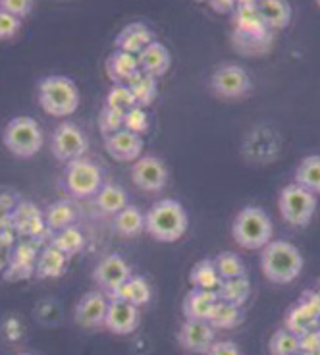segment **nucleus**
Listing matches in <instances>:
<instances>
[{"label": "nucleus", "instance_id": "nucleus-1", "mask_svg": "<svg viewBox=\"0 0 320 355\" xmlns=\"http://www.w3.org/2000/svg\"><path fill=\"white\" fill-rule=\"evenodd\" d=\"M189 216L176 199H160L145 213V232L162 243H174L186 236Z\"/></svg>", "mask_w": 320, "mask_h": 355}, {"label": "nucleus", "instance_id": "nucleus-2", "mask_svg": "<svg viewBox=\"0 0 320 355\" xmlns=\"http://www.w3.org/2000/svg\"><path fill=\"white\" fill-rule=\"evenodd\" d=\"M37 98L46 114L56 118L73 114L81 101L75 81L62 73H51L41 78L37 85Z\"/></svg>", "mask_w": 320, "mask_h": 355}, {"label": "nucleus", "instance_id": "nucleus-3", "mask_svg": "<svg viewBox=\"0 0 320 355\" xmlns=\"http://www.w3.org/2000/svg\"><path fill=\"white\" fill-rule=\"evenodd\" d=\"M260 268L270 282L292 284L303 270V255L292 241L272 240L263 248Z\"/></svg>", "mask_w": 320, "mask_h": 355}, {"label": "nucleus", "instance_id": "nucleus-4", "mask_svg": "<svg viewBox=\"0 0 320 355\" xmlns=\"http://www.w3.org/2000/svg\"><path fill=\"white\" fill-rule=\"evenodd\" d=\"M274 226L263 207L247 205L231 222L233 241L243 249H263L272 241Z\"/></svg>", "mask_w": 320, "mask_h": 355}, {"label": "nucleus", "instance_id": "nucleus-5", "mask_svg": "<svg viewBox=\"0 0 320 355\" xmlns=\"http://www.w3.org/2000/svg\"><path fill=\"white\" fill-rule=\"evenodd\" d=\"M4 147L18 159H31L41 151L45 135L43 130L31 116H14L2 133Z\"/></svg>", "mask_w": 320, "mask_h": 355}, {"label": "nucleus", "instance_id": "nucleus-6", "mask_svg": "<svg viewBox=\"0 0 320 355\" xmlns=\"http://www.w3.org/2000/svg\"><path fill=\"white\" fill-rule=\"evenodd\" d=\"M278 209L287 224L292 226H309L317 213V196L299 184H290L280 191Z\"/></svg>", "mask_w": 320, "mask_h": 355}, {"label": "nucleus", "instance_id": "nucleus-7", "mask_svg": "<svg viewBox=\"0 0 320 355\" xmlns=\"http://www.w3.org/2000/svg\"><path fill=\"white\" fill-rule=\"evenodd\" d=\"M64 186L73 197H95L98 189L105 186L103 170L97 162L89 159L71 160L64 170Z\"/></svg>", "mask_w": 320, "mask_h": 355}, {"label": "nucleus", "instance_id": "nucleus-8", "mask_svg": "<svg viewBox=\"0 0 320 355\" xmlns=\"http://www.w3.org/2000/svg\"><path fill=\"white\" fill-rule=\"evenodd\" d=\"M51 151L60 162L83 159L89 151V139L80 125L73 122H62L54 128L53 139H51Z\"/></svg>", "mask_w": 320, "mask_h": 355}, {"label": "nucleus", "instance_id": "nucleus-9", "mask_svg": "<svg viewBox=\"0 0 320 355\" xmlns=\"http://www.w3.org/2000/svg\"><path fill=\"white\" fill-rule=\"evenodd\" d=\"M211 89L216 97L241 98L249 93L251 76L240 64H220L211 76Z\"/></svg>", "mask_w": 320, "mask_h": 355}, {"label": "nucleus", "instance_id": "nucleus-10", "mask_svg": "<svg viewBox=\"0 0 320 355\" xmlns=\"http://www.w3.org/2000/svg\"><path fill=\"white\" fill-rule=\"evenodd\" d=\"M168 178L170 172L166 162L154 155H143L132 166V182L141 191H149V193L162 191L168 184Z\"/></svg>", "mask_w": 320, "mask_h": 355}, {"label": "nucleus", "instance_id": "nucleus-11", "mask_svg": "<svg viewBox=\"0 0 320 355\" xmlns=\"http://www.w3.org/2000/svg\"><path fill=\"white\" fill-rule=\"evenodd\" d=\"M41 253V240L33 238H21V240L12 248L10 263L6 270L2 272L6 280H26L31 275H35L37 259Z\"/></svg>", "mask_w": 320, "mask_h": 355}, {"label": "nucleus", "instance_id": "nucleus-12", "mask_svg": "<svg viewBox=\"0 0 320 355\" xmlns=\"http://www.w3.org/2000/svg\"><path fill=\"white\" fill-rule=\"evenodd\" d=\"M127 278H132V266L120 253H110L105 259H100L93 270L95 284L108 295H112Z\"/></svg>", "mask_w": 320, "mask_h": 355}, {"label": "nucleus", "instance_id": "nucleus-13", "mask_svg": "<svg viewBox=\"0 0 320 355\" xmlns=\"http://www.w3.org/2000/svg\"><path fill=\"white\" fill-rule=\"evenodd\" d=\"M12 230L16 232L19 238L43 240V236L48 232L45 224V214L33 201L19 199L14 209V216H12Z\"/></svg>", "mask_w": 320, "mask_h": 355}, {"label": "nucleus", "instance_id": "nucleus-14", "mask_svg": "<svg viewBox=\"0 0 320 355\" xmlns=\"http://www.w3.org/2000/svg\"><path fill=\"white\" fill-rule=\"evenodd\" d=\"M178 342L189 354H206L216 342V330L208 324V320L186 319L179 327Z\"/></svg>", "mask_w": 320, "mask_h": 355}, {"label": "nucleus", "instance_id": "nucleus-15", "mask_svg": "<svg viewBox=\"0 0 320 355\" xmlns=\"http://www.w3.org/2000/svg\"><path fill=\"white\" fill-rule=\"evenodd\" d=\"M231 24H233V33H240L245 37H268L274 35L265 24V19L258 12L257 2H238L235 10L231 14Z\"/></svg>", "mask_w": 320, "mask_h": 355}, {"label": "nucleus", "instance_id": "nucleus-16", "mask_svg": "<svg viewBox=\"0 0 320 355\" xmlns=\"http://www.w3.org/2000/svg\"><path fill=\"white\" fill-rule=\"evenodd\" d=\"M139 320H141L139 307H135V305L124 302V300H116V297H112V300L108 302L105 327H107L112 334H118V336H127V334H132V332H135L137 327H139Z\"/></svg>", "mask_w": 320, "mask_h": 355}, {"label": "nucleus", "instance_id": "nucleus-17", "mask_svg": "<svg viewBox=\"0 0 320 355\" xmlns=\"http://www.w3.org/2000/svg\"><path fill=\"white\" fill-rule=\"evenodd\" d=\"M108 302L105 292H87L75 305L73 319L83 329H97L107 320Z\"/></svg>", "mask_w": 320, "mask_h": 355}, {"label": "nucleus", "instance_id": "nucleus-18", "mask_svg": "<svg viewBox=\"0 0 320 355\" xmlns=\"http://www.w3.org/2000/svg\"><path fill=\"white\" fill-rule=\"evenodd\" d=\"M105 147L108 155L120 162H135L143 157V137L127 130L110 133L105 137Z\"/></svg>", "mask_w": 320, "mask_h": 355}, {"label": "nucleus", "instance_id": "nucleus-19", "mask_svg": "<svg viewBox=\"0 0 320 355\" xmlns=\"http://www.w3.org/2000/svg\"><path fill=\"white\" fill-rule=\"evenodd\" d=\"M154 41L157 39L152 35L149 26H145L141 21H134V24H127L116 35V49L118 51H124L127 54H134V56H139Z\"/></svg>", "mask_w": 320, "mask_h": 355}, {"label": "nucleus", "instance_id": "nucleus-20", "mask_svg": "<svg viewBox=\"0 0 320 355\" xmlns=\"http://www.w3.org/2000/svg\"><path fill=\"white\" fill-rule=\"evenodd\" d=\"M105 70H107V76L112 81V85H127L141 71L137 56L118 51V49L108 54Z\"/></svg>", "mask_w": 320, "mask_h": 355}, {"label": "nucleus", "instance_id": "nucleus-21", "mask_svg": "<svg viewBox=\"0 0 320 355\" xmlns=\"http://www.w3.org/2000/svg\"><path fill=\"white\" fill-rule=\"evenodd\" d=\"M137 62H139V70L147 76L152 78H162L172 66V54L170 51L159 41L151 43L139 56H137Z\"/></svg>", "mask_w": 320, "mask_h": 355}, {"label": "nucleus", "instance_id": "nucleus-22", "mask_svg": "<svg viewBox=\"0 0 320 355\" xmlns=\"http://www.w3.org/2000/svg\"><path fill=\"white\" fill-rule=\"evenodd\" d=\"M216 302H218V293L216 292L193 288L184 297V305H181L184 307V315H186V319L191 320H208Z\"/></svg>", "mask_w": 320, "mask_h": 355}, {"label": "nucleus", "instance_id": "nucleus-23", "mask_svg": "<svg viewBox=\"0 0 320 355\" xmlns=\"http://www.w3.org/2000/svg\"><path fill=\"white\" fill-rule=\"evenodd\" d=\"M284 327L287 330H292L297 336H301V334L309 332V330L319 329L320 317L309 307V305H307V303L301 302V300H297V302L287 309V313H285Z\"/></svg>", "mask_w": 320, "mask_h": 355}, {"label": "nucleus", "instance_id": "nucleus-24", "mask_svg": "<svg viewBox=\"0 0 320 355\" xmlns=\"http://www.w3.org/2000/svg\"><path fill=\"white\" fill-rule=\"evenodd\" d=\"M112 297L124 300V302L132 303L135 307H141V305H147V303L151 302L152 292L149 282L143 276L132 275V278H127L112 295H108V300H112Z\"/></svg>", "mask_w": 320, "mask_h": 355}, {"label": "nucleus", "instance_id": "nucleus-25", "mask_svg": "<svg viewBox=\"0 0 320 355\" xmlns=\"http://www.w3.org/2000/svg\"><path fill=\"white\" fill-rule=\"evenodd\" d=\"M68 263H70V257L64 255L60 249H56L54 245H46L39 253L35 275H39L41 278H58L66 272Z\"/></svg>", "mask_w": 320, "mask_h": 355}, {"label": "nucleus", "instance_id": "nucleus-26", "mask_svg": "<svg viewBox=\"0 0 320 355\" xmlns=\"http://www.w3.org/2000/svg\"><path fill=\"white\" fill-rule=\"evenodd\" d=\"M258 12L265 19V24L270 31L276 29H284L292 24V16L294 10L290 2H282V0H265V2H257Z\"/></svg>", "mask_w": 320, "mask_h": 355}, {"label": "nucleus", "instance_id": "nucleus-27", "mask_svg": "<svg viewBox=\"0 0 320 355\" xmlns=\"http://www.w3.org/2000/svg\"><path fill=\"white\" fill-rule=\"evenodd\" d=\"M189 282L197 290H208V292H218V288L222 284V278L216 270L214 259H201L199 263L193 265L189 272Z\"/></svg>", "mask_w": 320, "mask_h": 355}, {"label": "nucleus", "instance_id": "nucleus-28", "mask_svg": "<svg viewBox=\"0 0 320 355\" xmlns=\"http://www.w3.org/2000/svg\"><path fill=\"white\" fill-rule=\"evenodd\" d=\"M43 214H45V224L51 234L62 230V228H68L78 218V211L68 199H60L56 203H51L43 211Z\"/></svg>", "mask_w": 320, "mask_h": 355}, {"label": "nucleus", "instance_id": "nucleus-29", "mask_svg": "<svg viewBox=\"0 0 320 355\" xmlns=\"http://www.w3.org/2000/svg\"><path fill=\"white\" fill-rule=\"evenodd\" d=\"M114 228L124 238H137L145 232V213L135 205H127L124 211L114 214Z\"/></svg>", "mask_w": 320, "mask_h": 355}, {"label": "nucleus", "instance_id": "nucleus-30", "mask_svg": "<svg viewBox=\"0 0 320 355\" xmlns=\"http://www.w3.org/2000/svg\"><path fill=\"white\" fill-rule=\"evenodd\" d=\"M97 199V207L107 214H118L120 211H124L125 207L130 205V197L125 193V189L118 184H105L98 189V193L95 196Z\"/></svg>", "mask_w": 320, "mask_h": 355}, {"label": "nucleus", "instance_id": "nucleus-31", "mask_svg": "<svg viewBox=\"0 0 320 355\" xmlns=\"http://www.w3.org/2000/svg\"><path fill=\"white\" fill-rule=\"evenodd\" d=\"M241 322H243V311L233 303L222 302L218 300L214 305L213 313L208 317V324L214 330H231L238 329Z\"/></svg>", "mask_w": 320, "mask_h": 355}, {"label": "nucleus", "instance_id": "nucleus-32", "mask_svg": "<svg viewBox=\"0 0 320 355\" xmlns=\"http://www.w3.org/2000/svg\"><path fill=\"white\" fill-rule=\"evenodd\" d=\"M216 293H218V300L233 303L238 307H243L251 297L249 278L245 275L238 276V278H230V280H222V284H220Z\"/></svg>", "mask_w": 320, "mask_h": 355}, {"label": "nucleus", "instance_id": "nucleus-33", "mask_svg": "<svg viewBox=\"0 0 320 355\" xmlns=\"http://www.w3.org/2000/svg\"><path fill=\"white\" fill-rule=\"evenodd\" d=\"M295 184H299L311 193H320V155H309L299 162L295 170Z\"/></svg>", "mask_w": 320, "mask_h": 355}, {"label": "nucleus", "instance_id": "nucleus-34", "mask_svg": "<svg viewBox=\"0 0 320 355\" xmlns=\"http://www.w3.org/2000/svg\"><path fill=\"white\" fill-rule=\"evenodd\" d=\"M127 87L132 89L135 103H137V107L141 108L151 107L152 103L157 101V97H159V80L152 78V76L143 73V71H139L134 80L127 83Z\"/></svg>", "mask_w": 320, "mask_h": 355}, {"label": "nucleus", "instance_id": "nucleus-35", "mask_svg": "<svg viewBox=\"0 0 320 355\" xmlns=\"http://www.w3.org/2000/svg\"><path fill=\"white\" fill-rule=\"evenodd\" d=\"M51 245H54L56 249H60L64 255H68V257L71 259L73 255H78L81 249L85 248V236H83V232H81L78 226L71 224L68 228L54 232Z\"/></svg>", "mask_w": 320, "mask_h": 355}, {"label": "nucleus", "instance_id": "nucleus-36", "mask_svg": "<svg viewBox=\"0 0 320 355\" xmlns=\"http://www.w3.org/2000/svg\"><path fill=\"white\" fill-rule=\"evenodd\" d=\"M268 349L272 355H297L301 354L299 336L285 327L274 330V334L268 340Z\"/></svg>", "mask_w": 320, "mask_h": 355}, {"label": "nucleus", "instance_id": "nucleus-37", "mask_svg": "<svg viewBox=\"0 0 320 355\" xmlns=\"http://www.w3.org/2000/svg\"><path fill=\"white\" fill-rule=\"evenodd\" d=\"M214 265L222 280H230V278H238V276H245V263L243 259L233 253V251H222L214 257Z\"/></svg>", "mask_w": 320, "mask_h": 355}, {"label": "nucleus", "instance_id": "nucleus-38", "mask_svg": "<svg viewBox=\"0 0 320 355\" xmlns=\"http://www.w3.org/2000/svg\"><path fill=\"white\" fill-rule=\"evenodd\" d=\"M272 39L274 35H268V37H245L240 35V33H233L231 35V41H233V46H235V51H240L241 54H260V53H267L268 49H270V44H272Z\"/></svg>", "mask_w": 320, "mask_h": 355}, {"label": "nucleus", "instance_id": "nucleus-39", "mask_svg": "<svg viewBox=\"0 0 320 355\" xmlns=\"http://www.w3.org/2000/svg\"><path fill=\"white\" fill-rule=\"evenodd\" d=\"M105 107L114 108V110H120V112L125 114L127 110L137 107V103H135L132 89L127 87V85H112L110 91H108L107 101H105Z\"/></svg>", "mask_w": 320, "mask_h": 355}, {"label": "nucleus", "instance_id": "nucleus-40", "mask_svg": "<svg viewBox=\"0 0 320 355\" xmlns=\"http://www.w3.org/2000/svg\"><path fill=\"white\" fill-rule=\"evenodd\" d=\"M98 128H100L105 137L110 135V133L124 130V112L114 110L110 107H103L100 112H98Z\"/></svg>", "mask_w": 320, "mask_h": 355}, {"label": "nucleus", "instance_id": "nucleus-41", "mask_svg": "<svg viewBox=\"0 0 320 355\" xmlns=\"http://www.w3.org/2000/svg\"><path fill=\"white\" fill-rule=\"evenodd\" d=\"M124 130L141 135L149 130V114L141 107H134L124 114Z\"/></svg>", "mask_w": 320, "mask_h": 355}, {"label": "nucleus", "instance_id": "nucleus-42", "mask_svg": "<svg viewBox=\"0 0 320 355\" xmlns=\"http://www.w3.org/2000/svg\"><path fill=\"white\" fill-rule=\"evenodd\" d=\"M19 197L8 189L0 191V230L12 228V216H14V209H16Z\"/></svg>", "mask_w": 320, "mask_h": 355}, {"label": "nucleus", "instance_id": "nucleus-43", "mask_svg": "<svg viewBox=\"0 0 320 355\" xmlns=\"http://www.w3.org/2000/svg\"><path fill=\"white\" fill-rule=\"evenodd\" d=\"M21 29V19L0 8V39H12Z\"/></svg>", "mask_w": 320, "mask_h": 355}, {"label": "nucleus", "instance_id": "nucleus-44", "mask_svg": "<svg viewBox=\"0 0 320 355\" xmlns=\"http://www.w3.org/2000/svg\"><path fill=\"white\" fill-rule=\"evenodd\" d=\"M0 8L6 10L16 18L24 19L33 10V2L31 0H0Z\"/></svg>", "mask_w": 320, "mask_h": 355}, {"label": "nucleus", "instance_id": "nucleus-45", "mask_svg": "<svg viewBox=\"0 0 320 355\" xmlns=\"http://www.w3.org/2000/svg\"><path fill=\"white\" fill-rule=\"evenodd\" d=\"M205 355H243L238 344L233 342H228V340H222V342H214L211 349L206 352Z\"/></svg>", "mask_w": 320, "mask_h": 355}, {"label": "nucleus", "instance_id": "nucleus-46", "mask_svg": "<svg viewBox=\"0 0 320 355\" xmlns=\"http://www.w3.org/2000/svg\"><path fill=\"white\" fill-rule=\"evenodd\" d=\"M235 4L238 2H208V8L218 12V14H226V16H231L233 10H235Z\"/></svg>", "mask_w": 320, "mask_h": 355}, {"label": "nucleus", "instance_id": "nucleus-47", "mask_svg": "<svg viewBox=\"0 0 320 355\" xmlns=\"http://www.w3.org/2000/svg\"><path fill=\"white\" fill-rule=\"evenodd\" d=\"M307 355H320V338H319V342H317V346L312 347L311 352H309Z\"/></svg>", "mask_w": 320, "mask_h": 355}, {"label": "nucleus", "instance_id": "nucleus-48", "mask_svg": "<svg viewBox=\"0 0 320 355\" xmlns=\"http://www.w3.org/2000/svg\"><path fill=\"white\" fill-rule=\"evenodd\" d=\"M16 355H33V354H29V352H21V354H16Z\"/></svg>", "mask_w": 320, "mask_h": 355}, {"label": "nucleus", "instance_id": "nucleus-49", "mask_svg": "<svg viewBox=\"0 0 320 355\" xmlns=\"http://www.w3.org/2000/svg\"><path fill=\"white\" fill-rule=\"evenodd\" d=\"M317 292H319V293H320V282H319V290H317Z\"/></svg>", "mask_w": 320, "mask_h": 355}, {"label": "nucleus", "instance_id": "nucleus-50", "mask_svg": "<svg viewBox=\"0 0 320 355\" xmlns=\"http://www.w3.org/2000/svg\"><path fill=\"white\" fill-rule=\"evenodd\" d=\"M317 6H319V8H320V2H319V4H317Z\"/></svg>", "mask_w": 320, "mask_h": 355}, {"label": "nucleus", "instance_id": "nucleus-51", "mask_svg": "<svg viewBox=\"0 0 320 355\" xmlns=\"http://www.w3.org/2000/svg\"><path fill=\"white\" fill-rule=\"evenodd\" d=\"M297 355H303V354H297Z\"/></svg>", "mask_w": 320, "mask_h": 355}]
</instances>
